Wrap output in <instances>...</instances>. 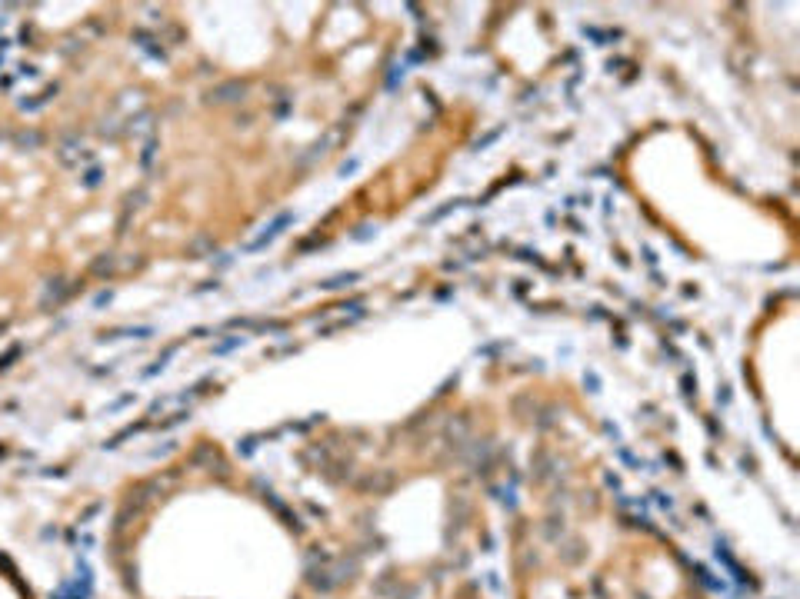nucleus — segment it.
Masks as SVG:
<instances>
[{
    "instance_id": "obj_1",
    "label": "nucleus",
    "mask_w": 800,
    "mask_h": 599,
    "mask_svg": "<svg viewBox=\"0 0 800 599\" xmlns=\"http://www.w3.org/2000/svg\"><path fill=\"white\" fill-rule=\"evenodd\" d=\"M287 224H294V213H290V210H287V213H280L277 220H271V224L264 226V230H260V233H257V237L247 243V250H250V254H257V250L271 247L273 240H277L280 233H284V230H287Z\"/></svg>"
}]
</instances>
